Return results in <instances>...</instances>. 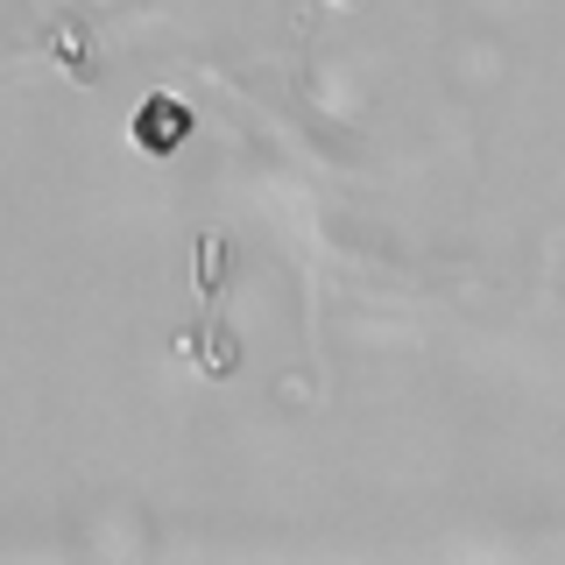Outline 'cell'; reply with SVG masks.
Instances as JSON below:
<instances>
[{"label":"cell","instance_id":"1","mask_svg":"<svg viewBox=\"0 0 565 565\" xmlns=\"http://www.w3.org/2000/svg\"><path fill=\"white\" fill-rule=\"evenodd\" d=\"M191 128H199V120H191V106L170 99V93L141 99V114H135V141H141L149 156H177V149L191 141Z\"/></svg>","mask_w":565,"mask_h":565}]
</instances>
